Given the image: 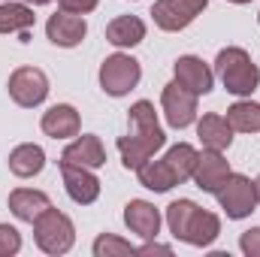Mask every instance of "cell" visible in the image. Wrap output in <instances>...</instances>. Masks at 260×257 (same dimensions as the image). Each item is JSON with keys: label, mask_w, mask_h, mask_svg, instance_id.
Here are the masks:
<instances>
[{"label": "cell", "mask_w": 260, "mask_h": 257, "mask_svg": "<svg viewBox=\"0 0 260 257\" xmlns=\"http://www.w3.org/2000/svg\"><path fill=\"white\" fill-rule=\"evenodd\" d=\"M94 254L97 257H133L136 254V248L124 242V239H118V236H100L97 242H94Z\"/></svg>", "instance_id": "d4e9b609"}, {"label": "cell", "mask_w": 260, "mask_h": 257, "mask_svg": "<svg viewBox=\"0 0 260 257\" xmlns=\"http://www.w3.org/2000/svg\"><path fill=\"white\" fill-rule=\"evenodd\" d=\"M197 133H200L203 148H212V151H224V148H230V142H233V127H230V121H227L224 115H218V112L203 115L200 124H197Z\"/></svg>", "instance_id": "2e32d148"}, {"label": "cell", "mask_w": 260, "mask_h": 257, "mask_svg": "<svg viewBox=\"0 0 260 257\" xmlns=\"http://www.w3.org/2000/svg\"><path fill=\"white\" fill-rule=\"evenodd\" d=\"M61 164H73V167L97 170V167H103V164H106V148H103V142H100L94 133H85V136H79L73 145H67V148H64Z\"/></svg>", "instance_id": "4fadbf2b"}, {"label": "cell", "mask_w": 260, "mask_h": 257, "mask_svg": "<svg viewBox=\"0 0 260 257\" xmlns=\"http://www.w3.org/2000/svg\"><path fill=\"white\" fill-rule=\"evenodd\" d=\"M176 82H179L182 88L194 91L197 97H200V94H209V91H212L215 76H212V70L203 64L197 55H185V58L176 61Z\"/></svg>", "instance_id": "5bb4252c"}, {"label": "cell", "mask_w": 260, "mask_h": 257, "mask_svg": "<svg viewBox=\"0 0 260 257\" xmlns=\"http://www.w3.org/2000/svg\"><path fill=\"white\" fill-rule=\"evenodd\" d=\"M254 188H257V203H260V176H257V182H254Z\"/></svg>", "instance_id": "4dcf8cb0"}, {"label": "cell", "mask_w": 260, "mask_h": 257, "mask_svg": "<svg viewBox=\"0 0 260 257\" xmlns=\"http://www.w3.org/2000/svg\"><path fill=\"white\" fill-rule=\"evenodd\" d=\"M43 133L52 136V139H70V136H79V112L67 103L52 106L46 115H43Z\"/></svg>", "instance_id": "ac0fdd59"}, {"label": "cell", "mask_w": 260, "mask_h": 257, "mask_svg": "<svg viewBox=\"0 0 260 257\" xmlns=\"http://www.w3.org/2000/svg\"><path fill=\"white\" fill-rule=\"evenodd\" d=\"M215 197H218L221 209L227 212V218H233V221L248 218L254 212V206H257V188H254V182L248 176H239V173H230L227 182L215 191Z\"/></svg>", "instance_id": "5b68a950"}, {"label": "cell", "mask_w": 260, "mask_h": 257, "mask_svg": "<svg viewBox=\"0 0 260 257\" xmlns=\"http://www.w3.org/2000/svg\"><path fill=\"white\" fill-rule=\"evenodd\" d=\"M9 97L18 106H24V109L40 106L49 97V79H46V73L37 70V67H18L9 76Z\"/></svg>", "instance_id": "52a82bcc"}, {"label": "cell", "mask_w": 260, "mask_h": 257, "mask_svg": "<svg viewBox=\"0 0 260 257\" xmlns=\"http://www.w3.org/2000/svg\"><path fill=\"white\" fill-rule=\"evenodd\" d=\"M227 121L230 127L239 130V133H254L260 130V103H251V100H239L227 109Z\"/></svg>", "instance_id": "603a6c76"}, {"label": "cell", "mask_w": 260, "mask_h": 257, "mask_svg": "<svg viewBox=\"0 0 260 257\" xmlns=\"http://www.w3.org/2000/svg\"><path fill=\"white\" fill-rule=\"evenodd\" d=\"M239 245H242V251H245L248 257H260V227L245 230L242 239H239Z\"/></svg>", "instance_id": "4316f807"}, {"label": "cell", "mask_w": 260, "mask_h": 257, "mask_svg": "<svg viewBox=\"0 0 260 257\" xmlns=\"http://www.w3.org/2000/svg\"><path fill=\"white\" fill-rule=\"evenodd\" d=\"M230 3H251V0H230Z\"/></svg>", "instance_id": "1f68e13d"}, {"label": "cell", "mask_w": 260, "mask_h": 257, "mask_svg": "<svg viewBox=\"0 0 260 257\" xmlns=\"http://www.w3.org/2000/svg\"><path fill=\"white\" fill-rule=\"evenodd\" d=\"M21 251V236L15 227L9 224H0V257H12Z\"/></svg>", "instance_id": "484cf974"}, {"label": "cell", "mask_w": 260, "mask_h": 257, "mask_svg": "<svg viewBox=\"0 0 260 257\" xmlns=\"http://www.w3.org/2000/svg\"><path fill=\"white\" fill-rule=\"evenodd\" d=\"M34 21H37V15H34V9L30 6H24V3H0V34H24V30H30L34 27Z\"/></svg>", "instance_id": "7402d4cb"}, {"label": "cell", "mask_w": 260, "mask_h": 257, "mask_svg": "<svg viewBox=\"0 0 260 257\" xmlns=\"http://www.w3.org/2000/svg\"><path fill=\"white\" fill-rule=\"evenodd\" d=\"M64 173V188L73 203L79 206H91L100 197V179L88 170V167H73V164H61Z\"/></svg>", "instance_id": "8fae6325"}, {"label": "cell", "mask_w": 260, "mask_h": 257, "mask_svg": "<svg viewBox=\"0 0 260 257\" xmlns=\"http://www.w3.org/2000/svg\"><path fill=\"white\" fill-rule=\"evenodd\" d=\"M209 0H157L151 15H154V24L160 30H185L197 15L206 9Z\"/></svg>", "instance_id": "ba28073f"}, {"label": "cell", "mask_w": 260, "mask_h": 257, "mask_svg": "<svg viewBox=\"0 0 260 257\" xmlns=\"http://www.w3.org/2000/svg\"><path fill=\"white\" fill-rule=\"evenodd\" d=\"M49 206H52L49 197L43 191H34V188H18V191L9 194V212L18 221H27V224H34Z\"/></svg>", "instance_id": "e0dca14e"}, {"label": "cell", "mask_w": 260, "mask_h": 257, "mask_svg": "<svg viewBox=\"0 0 260 257\" xmlns=\"http://www.w3.org/2000/svg\"><path fill=\"white\" fill-rule=\"evenodd\" d=\"M173 254V248L170 245H157V242H148V245H142V248H136V254Z\"/></svg>", "instance_id": "f1b7e54d"}, {"label": "cell", "mask_w": 260, "mask_h": 257, "mask_svg": "<svg viewBox=\"0 0 260 257\" xmlns=\"http://www.w3.org/2000/svg\"><path fill=\"white\" fill-rule=\"evenodd\" d=\"M167 224L173 230L176 239L188 242V245H197V248H206L218 239L221 233V221L218 215L200 209L194 200H176L167 206Z\"/></svg>", "instance_id": "7a4b0ae2"}, {"label": "cell", "mask_w": 260, "mask_h": 257, "mask_svg": "<svg viewBox=\"0 0 260 257\" xmlns=\"http://www.w3.org/2000/svg\"><path fill=\"white\" fill-rule=\"evenodd\" d=\"M160 103H164V115H167L170 127L182 130L197 118V94L188 91V88H182L179 82H170V85L164 88Z\"/></svg>", "instance_id": "9c48e42d"}, {"label": "cell", "mask_w": 260, "mask_h": 257, "mask_svg": "<svg viewBox=\"0 0 260 257\" xmlns=\"http://www.w3.org/2000/svg\"><path fill=\"white\" fill-rule=\"evenodd\" d=\"M164 164L170 167V173H173V179H176V185H182V182H188V179L194 176L197 148H194V145H188V142H179V145H173V148L167 151V157H164Z\"/></svg>", "instance_id": "44dd1931"}, {"label": "cell", "mask_w": 260, "mask_h": 257, "mask_svg": "<svg viewBox=\"0 0 260 257\" xmlns=\"http://www.w3.org/2000/svg\"><path fill=\"white\" fill-rule=\"evenodd\" d=\"M130 127H133V133L118 139V151H121V160L127 170H139L145 160L154 157V151L167 142V136L157 124L154 106L148 100H139L130 106Z\"/></svg>", "instance_id": "6da1fadb"}, {"label": "cell", "mask_w": 260, "mask_h": 257, "mask_svg": "<svg viewBox=\"0 0 260 257\" xmlns=\"http://www.w3.org/2000/svg\"><path fill=\"white\" fill-rule=\"evenodd\" d=\"M34 233H37V245L46 254H67L76 242V227L58 209H46L37 221H34Z\"/></svg>", "instance_id": "277c9868"}, {"label": "cell", "mask_w": 260, "mask_h": 257, "mask_svg": "<svg viewBox=\"0 0 260 257\" xmlns=\"http://www.w3.org/2000/svg\"><path fill=\"white\" fill-rule=\"evenodd\" d=\"M24 3H30V6H43V3H52V0H24Z\"/></svg>", "instance_id": "f546056e"}, {"label": "cell", "mask_w": 260, "mask_h": 257, "mask_svg": "<svg viewBox=\"0 0 260 257\" xmlns=\"http://www.w3.org/2000/svg\"><path fill=\"white\" fill-rule=\"evenodd\" d=\"M46 34H49V40H52L55 46H61V49H73V46H79V43L85 40L88 24H85L82 15H73V12H64V9H61L58 15L49 18Z\"/></svg>", "instance_id": "7c38bea8"}, {"label": "cell", "mask_w": 260, "mask_h": 257, "mask_svg": "<svg viewBox=\"0 0 260 257\" xmlns=\"http://www.w3.org/2000/svg\"><path fill=\"white\" fill-rule=\"evenodd\" d=\"M136 173H139V182L148 191H170V188H176V179H173L170 167L164 164V157L160 160H145Z\"/></svg>", "instance_id": "cb8c5ba5"}, {"label": "cell", "mask_w": 260, "mask_h": 257, "mask_svg": "<svg viewBox=\"0 0 260 257\" xmlns=\"http://www.w3.org/2000/svg\"><path fill=\"white\" fill-rule=\"evenodd\" d=\"M215 67H218V76H221V82H224V88L230 94L245 97V94H251L257 88V82H260L257 67L251 64L245 49H224L218 55Z\"/></svg>", "instance_id": "3957f363"}, {"label": "cell", "mask_w": 260, "mask_h": 257, "mask_svg": "<svg viewBox=\"0 0 260 257\" xmlns=\"http://www.w3.org/2000/svg\"><path fill=\"white\" fill-rule=\"evenodd\" d=\"M106 40L118 49H130V46H139L145 40V24L142 18L136 15H118L115 21H109L106 27Z\"/></svg>", "instance_id": "d6986e66"}, {"label": "cell", "mask_w": 260, "mask_h": 257, "mask_svg": "<svg viewBox=\"0 0 260 257\" xmlns=\"http://www.w3.org/2000/svg\"><path fill=\"white\" fill-rule=\"evenodd\" d=\"M64 12H73V15H85L91 9H97V0H58Z\"/></svg>", "instance_id": "83f0119b"}, {"label": "cell", "mask_w": 260, "mask_h": 257, "mask_svg": "<svg viewBox=\"0 0 260 257\" xmlns=\"http://www.w3.org/2000/svg\"><path fill=\"white\" fill-rule=\"evenodd\" d=\"M43 167H46V151H43L40 145H34V142L18 145V148H12V154H9V170H12L18 179H30V176H37V173H43Z\"/></svg>", "instance_id": "ffe728a7"}, {"label": "cell", "mask_w": 260, "mask_h": 257, "mask_svg": "<svg viewBox=\"0 0 260 257\" xmlns=\"http://www.w3.org/2000/svg\"><path fill=\"white\" fill-rule=\"evenodd\" d=\"M139 76H142L139 61L130 55H121V52L106 58L100 67V85L109 97H124L127 91H133L139 85Z\"/></svg>", "instance_id": "8992f818"}, {"label": "cell", "mask_w": 260, "mask_h": 257, "mask_svg": "<svg viewBox=\"0 0 260 257\" xmlns=\"http://www.w3.org/2000/svg\"><path fill=\"white\" fill-rule=\"evenodd\" d=\"M124 224L136 236L154 239L160 233V212L151 203H145V200H130L127 206H124Z\"/></svg>", "instance_id": "9a60e30c"}, {"label": "cell", "mask_w": 260, "mask_h": 257, "mask_svg": "<svg viewBox=\"0 0 260 257\" xmlns=\"http://www.w3.org/2000/svg\"><path fill=\"white\" fill-rule=\"evenodd\" d=\"M230 176V164L221 157V151H212V148H203V154H197L194 164V179L197 188L206 194H215Z\"/></svg>", "instance_id": "30bf717a"}]
</instances>
